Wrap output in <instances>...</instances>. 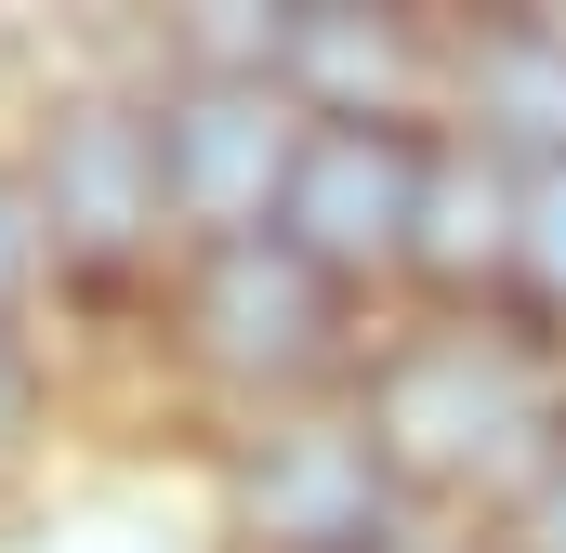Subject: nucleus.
Wrapping results in <instances>:
<instances>
[{
    "instance_id": "nucleus-1",
    "label": "nucleus",
    "mask_w": 566,
    "mask_h": 553,
    "mask_svg": "<svg viewBox=\"0 0 566 553\" xmlns=\"http://www.w3.org/2000/svg\"><path fill=\"white\" fill-rule=\"evenodd\" d=\"M554 409L566 383H541L501 330H434L409 356H382L369 383V448L422 488H488V474H527L554 448ZM554 474V461H541Z\"/></svg>"
},
{
    "instance_id": "nucleus-2",
    "label": "nucleus",
    "mask_w": 566,
    "mask_h": 553,
    "mask_svg": "<svg viewBox=\"0 0 566 553\" xmlns=\"http://www.w3.org/2000/svg\"><path fill=\"white\" fill-rule=\"evenodd\" d=\"M303 133L316 119H290L277 80H185V106L158 119V185H171V211L224 251V238H277L264 211L290 198V171H303Z\"/></svg>"
},
{
    "instance_id": "nucleus-3",
    "label": "nucleus",
    "mask_w": 566,
    "mask_h": 553,
    "mask_svg": "<svg viewBox=\"0 0 566 553\" xmlns=\"http://www.w3.org/2000/svg\"><path fill=\"white\" fill-rule=\"evenodd\" d=\"M422 171H434V145H409L396 119H316V133H303V171H290V198H277V238L316 276L409 264V238H422Z\"/></svg>"
},
{
    "instance_id": "nucleus-4",
    "label": "nucleus",
    "mask_w": 566,
    "mask_h": 553,
    "mask_svg": "<svg viewBox=\"0 0 566 553\" xmlns=\"http://www.w3.org/2000/svg\"><path fill=\"white\" fill-rule=\"evenodd\" d=\"M343 330V276H316L290 238H224L185 264V343L224 383H303Z\"/></svg>"
},
{
    "instance_id": "nucleus-5",
    "label": "nucleus",
    "mask_w": 566,
    "mask_h": 553,
    "mask_svg": "<svg viewBox=\"0 0 566 553\" xmlns=\"http://www.w3.org/2000/svg\"><path fill=\"white\" fill-rule=\"evenodd\" d=\"M238 541L251 553H369L396 461L369 448V421H290L264 448H238Z\"/></svg>"
},
{
    "instance_id": "nucleus-6",
    "label": "nucleus",
    "mask_w": 566,
    "mask_h": 553,
    "mask_svg": "<svg viewBox=\"0 0 566 553\" xmlns=\"http://www.w3.org/2000/svg\"><path fill=\"white\" fill-rule=\"evenodd\" d=\"M27 198H40V225H53L66 264H133L145 238H158V211H171V185H158V119L106 106V93L66 106Z\"/></svg>"
},
{
    "instance_id": "nucleus-7",
    "label": "nucleus",
    "mask_w": 566,
    "mask_h": 553,
    "mask_svg": "<svg viewBox=\"0 0 566 553\" xmlns=\"http://www.w3.org/2000/svg\"><path fill=\"white\" fill-rule=\"evenodd\" d=\"M277 93H303L316 119H396L409 93V13H369V0H303L277 53Z\"/></svg>"
},
{
    "instance_id": "nucleus-8",
    "label": "nucleus",
    "mask_w": 566,
    "mask_h": 553,
    "mask_svg": "<svg viewBox=\"0 0 566 553\" xmlns=\"http://www.w3.org/2000/svg\"><path fill=\"white\" fill-rule=\"evenodd\" d=\"M514 225H527V171H501L488 145H434L409 264L434 290H488V276H514Z\"/></svg>"
},
{
    "instance_id": "nucleus-9",
    "label": "nucleus",
    "mask_w": 566,
    "mask_h": 553,
    "mask_svg": "<svg viewBox=\"0 0 566 553\" xmlns=\"http://www.w3.org/2000/svg\"><path fill=\"white\" fill-rule=\"evenodd\" d=\"M474 119L514 145H541V158H566V27H488L474 40Z\"/></svg>"
},
{
    "instance_id": "nucleus-10",
    "label": "nucleus",
    "mask_w": 566,
    "mask_h": 553,
    "mask_svg": "<svg viewBox=\"0 0 566 553\" xmlns=\"http://www.w3.org/2000/svg\"><path fill=\"white\" fill-rule=\"evenodd\" d=\"M514 276H527V290H541V303L566 316V158H541V171H527V225H514Z\"/></svg>"
},
{
    "instance_id": "nucleus-11",
    "label": "nucleus",
    "mask_w": 566,
    "mask_h": 553,
    "mask_svg": "<svg viewBox=\"0 0 566 553\" xmlns=\"http://www.w3.org/2000/svg\"><path fill=\"white\" fill-rule=\"evenodd\" d=\"M27 264H40V198H27V185L0 171V303L27 290Z\"/></svg>"
},
{
    "instance_id": "nucleus-12",
    "label": "nucleus",
    "mask_w": 566,
    "mask_h": 553,
    "mask_svg": "<svg viewBox=\"0 0 566 553\" xmlns=\"http://www.w3.org/2000/svg\"><path fill=\"white\" fill-rule=\"evenodd\" d=\"M27 409H40V383H27V356H13V343H0V461H13V448H27Z\"/></svg>"
},
{
    "instance_id": "nucleus-13",
    "label": "nucleus",
    "mask_w": 566,
    "mask_h": 553,
    "mask_svg": "<svg viewBox=\"0 0 566 553\" xmlns=\"http://www.w3.org/2000/svg\"><path fill=\"white\" fill-rule=\"evenodd\" d=\"M541 541L566 553V461H554V474H541Z\"/></svg>"
}]
</instances>
